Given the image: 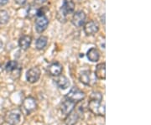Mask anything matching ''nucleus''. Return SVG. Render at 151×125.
Instances as JSON below:
<instances>
[{
    "instance_id": "f257e3e1",
    "label": "nucleus",
    "mask_w": 151,
    "mask_h": 125,
    "mask_svg": "<svg viewBox=\"0 0 151 125\" xmlns=\"http://www.w3.org/2000/svg\"><path fill=\"white\" fill-rule=\"evenodd\" d=\"M88 110L97 116H105V103L103 102V95L99 92H93L90 96L87 105Z\"/></svg>"
},
{
    "instance_id": "f03ea898",
    "label": "nucleus",
    "mask_w": 151,
    "mask_h": 125,
    "mask_svg": "<svg viewBox=\"0 0 151 125\" xmlns=\"http://www.w3.org/2000/svg\"><path fill=\"white\" fill-rule=\"evenodd\" d=\"M37 106L36 99L31 97V96H29V97H27L23 100L20 110H21L22 114L25 115H29L37 109Z\"/></svg>"
},
{
    "instance_id": "7ed1b4c3",
    "label": "nucleus",
    "mask_w": 151,
    "mask_h": 125,
    "mask_svg": "<svg viewBox=\"0 0 151 125\" xmlns=\"http://www.w3.org/2000/svg\"><path fill=\"white\" fill-rule=\"evenodd\" d=\"M65 98L69 99L71 102H73V103H75L76 104L85 99L86 94L82 90L79 89L77 87H73L70 88L69 93L65 95Z\"/></svg>"
},
{
    "instance_id": "20e7f679",
    "label": "nucleus",
    "mask_w": 151,
    "mask_h": 125,
    "mask_svg": "<svg viewBox=\"0 0 151 125\" xmlns=\"http://www.w3.org/2000/svg\"><path fill=\"white\" fill-rule=\"evenodd\" d=\"M22 112L19 108L12 109L7 113L4 117V121L9 125L19 124L21 121Z\"/></svg>"
},
{
    "instance_id": "39448f33",
    "label": "nucleus",
    "mask_w": 151,
    "mask_h": 125,
    "mask_svg": "<svg viewBox=\"0 0 151 125\" xmlns=\"http://www.w3.org/2000/svg\"><path fill=\"white\" fill-rule=\"evenodd\" d=\"M79 81L85 86L90 87L94 85L97 82V77L94 73L90 70L82 71L79 75Z\"/></svg>"
},
{
    "instance_id": "423d86ee",
    "label": "nucleus",
    "mask_w": 151,
    "mask_h": 125,
    "mask_svg": "<svg viewBox=\"0 0 151 125\" xmlns=\"http://www.w3.org/2000/svg\"><path fill=\"white\" fill-rule=\"evenodd\" d=\"M81 118H83V111L80 108L78 109H74L70 114L66 116L65 119V123L66 125H76L78 121L81 119Z\"/></svg>"
},
{
    "instance_id": "0eeeda50",
    "label": "nucleus",
    "mask_w": 151,
    "mask_h": 125,
    "mask_svg": "<svg viewBox=\"0 0 151 125\" xmlns=\"http://www.w3.org/2000/svg\"><path fill=\"white\" fill-rule=\"evenodd\" d=\"M86 14L83 10H78L74 13L72 19H71V23L76 28H81L86 23Z\"/></svg>"
},
{
    "instance_id": "6e6552de",
    "label": "nucleus",
    "mask_w": 151,
    "mask_h": 125,
    "mask_svg": "<svg viewBox=\"0 0 151 125\" xmlns=\"http://www.w3.org/2000/svg\"><path fill=\"white\" fill-rule=\"evenodd\" d=\"M40 75H41L40 69L38 66H33L26 72V80L28 82L34 84L40 80Z\"/></svg>"
},
{
    "instance_id": "1a4fd4ad",
    "label": "nucleus",
    "mask_w": 151,
    "mask_h": 125,
    "mask_svg": "<svg viewBox=\"0 0 151 125\" xmlns=\"http://www.w3.org/2000/svg\"><path fill=\"white\" fill-rule=\"evenodd\" d=\"M75 3L73 0H63L60 10V14H61L63 17H66L70 14H73L75 11Z\"/></svg>"
},
{
    "instance_id": "9d476101",
    "label": "nucleus",
    "mask_w": 151,
    "mask_h": 125,
    "mask_svg": "<svg viewBox=\"0 0 151 125\" xmlns=\"http://www.w3.org/2000/svg\"><path fill=\"white\" fill-rule=\"evenodd\" d=\"M49 25V19L45 15L42 16H37L35 21V28L36 32L39 34H42V33L47 29Z\"/></svg>"
},
{
    "instance_id": "9b49d317",
    "label": "nucleus",
    "mask_w": 151,
    "mask_h": 125,
    "mask_svg": "<svg viewBox=\"0 0 151 125\" xmlns=\"http://www.w3.org/2000/svg\"><path fill=\"white\" fill-rule=\"evenodd\" d=\"M83 31L86 36H92L99 31V25L97 22L94 20H89L84 24Z\"/></svg>"
},
{
    "instance_id": "f8f14e48",
    "label": "nucleus",
    "mask_w": 151,
    "mask_h": 125,
    "mask_svg": "<svg viewBox=\"0 0 151 125\" xmlns=\"http://www.w3.org/2000/svg\"><path fill=\"white\" fill-rule=\"evenodd\" d=\"M47 73L50 76H57L60 75L63 71V65H61L58 61H55L50 63V65L47 66Z\"/></svg>"
},
{
    "instance_id": "ddd939ff",
    "label": "nucleus",
    "mask_w": 151,
    "mask_h": 125,
    "mask_svg": "<svg viewBox=\"0 0 151 125\" xmlns=\"http://www.w3.org/2000/svg\"><path fill=\"white\" fill-rule=\"evenodd\" d=\"M76 106V104L75 103L71 102L70 100L67 99V98H64V100L62 101V103L60 104V111L63 114L67 116L75 109Z\"/></svg>"
},
{
    "instance_id": "4468645a",
    "label": "nucleus",
    "mask_w": 151,
    "mask_h": 125,
    "mask_svg": "<svg viewBox=\"0 0 151 125\" xmlns=\"http://www.w3.org/2000/svg\"><path fill=\"white\" fill-rule=\"evenodd\" d=\"M55 83L56 84V86L59 87L60 89L65 90L70 86V80L63 75H59V76H55Z\"/></svg>"
},
{
    "instance_id": "2eb2a0df",
    "label": "nucleus",
    "mask_w": 151,
    "mask_h": 125,
    "mask_svg": "<svg viewBox=\"0 0 151 125\" xmlns=\"http://www.w3.org/2000/svg\"><path fill=\"white\" fill-rule=\"evenodd\" d=\"M32 43V38L29 35H22L20 38L19 39V46L23 50H27Z\"/></svg>"
},
{
    "instance_id": "dca6fc26",
    "label": "nucleus",
    "mask_w": 151,
    "mask_h": 125,
    "mask_svg": "<svg viewBox=\"0 0 151 125\" xmlns=\"http://www.w3.org/2000/svg\"><path fill=\"white\" fill-rule=\"evenodd\" d=\"M94 74L97 77V79H99V80L106 79V64H105V62L97 64Z\"/></svg>"
},
{
    "instance_id": "f3484780",
    "label": "nucleus",
    "mask_w": 151,
    "mask_h": 125,
    "mask_svg": "<svg viewBox=\"0 0 151 125\" xmlns=\"http://www.w3.org/2000/svg\"><path fill=\"white\" fill-rule=\"evenodd\" d=\"M86 57L92 62H97L100 59V51L96 47H92L87 50Z\"/></svg>"
},
{
    "instance_id": "a211bd4d",
    "label": "nucleus",
    "mask_w": 151,
    "mask_h": 125,
    "mask_svg": "<svg viewBox=\"0 0 151 125\" xmlns=\"http://www.w3.org/2000/svg\"><path fill=\"white\" fill-rule=\"evenodd\" d=\"M47 44H48V38H47L46 36L41 35V36H40V37L36 40V42H35V48H36L38 50H44L46 47Z\"/></svg>"
},
{
    "instance_id": "6ab92c4d",
    "label": "nucleus",
    "mask_w": 151,
    "mask_h": 125,
    "mask_svg": "<svg viewBox=\"0 0 151 125\" xmlns=\"http://www.w3.org/2000/svg\"><path fill=\"white\" fill-rule=\"evenodd\" d=\"M38 8L36 5H34L31 4L29 5V7L28 8L27 13H26V17L28 19H34L35 17L37 16V12H38Z\"/></svg>"
},
{
    "instance_id": "aec40b11",
    "label": "nucleus",
    "mask_w": 151,
    "mask_h": 125,
    "mask_svg": "<svg viewBox=\"0 0 151 125\" xmlns=\"http://www.w3.org/2000/svg\"><path fill=\"white\" fill-rule=\"evenodd\" d=\"M19 67V64L16 60H9L5 65V70L7 72L11 73L14 71H15L17 68Z\"/></svg>"
},
{
    "instance_id": "412c9836",
    "label": "nucleus",
    "mask_w": 151,
    "mask_h": 125,
    "mask_svg": "<svg viewBox=\"0 0 151 125\" xmlns=\"http://www.w3.org/2000/svg\"><path fill=\"white\" fill-rule=\"evenodd\" d=\"M9 20V14L6 10H0V24H6Z\"/></svg>"
},
{
    "instance_id": "4be33fe9",
    "label": "nucleus",
    "mask_w": 151,
    "mask_h": 125,
    "mask_svg": "<svg viewBox=\"0 0 151 125\" xmlns=\"http://www.w3.org/2000/svg\"><path fill=\"white\" fill-rule=\"evenodd\" d=\"M27 0H14V3L19 6H23L24 5L26 4Z\"/></svg>"
},
{
    "instance_id": "5701e85b",
    "label": "nucleus",
    "mask_w": 151,
    "mask_h": 125,
    "mask_svg": "<svg viewBox=\"0 0 151 125\" xmlns=\"http://www.w3.org/2000/svg\"><path fill=\"white\" fill-rule=\"evenodd\" d=\"M45 2H46V0H35V3L36 4H42Z\"/></svg>"
},
{
    "instance_id": "b1692460",
    "label": "nucleus",
    "mask_w": 151,
    "mask_h": 125,
    "mask_svg": "<svg viewBox=\"0 0 151 125\" xmlns=\"http://www.w3.org/2000/svg\"><path fill=\"white\" fill-rule=\"evenodd\" d=\"M9 3V0H0V5H5Z\"/></svg>"
},
{
    "instance_id": "393cba45",
    "label": "nucleus",
    "mask_w": 151,
    "mask_h": 125,
    "mask_svg": "<svg viewBox=\"0 0 151 125\" xmlns=\"http://www.w3.org/2000/svg\"><path fill=\"white\" fill-rule=\"evenodd\" d=\"M4 118L0 115V125L4 124Z\"/></svg>"
},
{
    "instance_id": "a878e982",
    "label": "nucleus",
    "mask_w": 151,
    "mask_h": 125,
    "mask_svg": "<svg viewBox=\"0 0 151 125\" xmlns=\"http://www.w3.org/2000/svg\"><path fill=\"white\" fill-rule=\"evenodd\" d=\"M1 25H2V24H0V26H1Z\"/></svg>"
}]
</instances>
